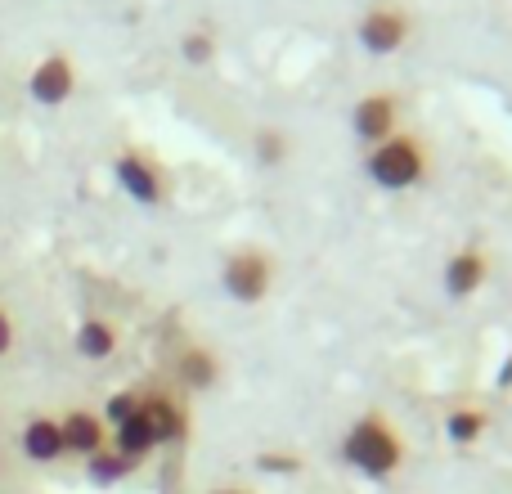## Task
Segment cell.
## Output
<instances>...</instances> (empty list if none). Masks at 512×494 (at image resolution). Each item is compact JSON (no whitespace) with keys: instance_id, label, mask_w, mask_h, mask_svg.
<instances>
[{"instance_id":"1","label":"cell","mask_w":512,"mask_h":494,"mask_svg":"<svg viewBox=\"0 0 512 494\" xmlns=\"http://www.w3.org/2000/svg\"><path fill=\"white\" fill-rule=\"evenodd\" d=\"M342 463L369 481H387L405 468V441L382 414H364L342 436Z\"/></svg>"},{"instance_id":"2","label":"cell","mask_w":512,"mask_h":494,"mask_svg":"<svg viewBox=\"0 0 512 494\" xmlns=\"http://www.w3.org/2000/svg\"><path fill=\"white\" fill-rule=\"evenodd\" d=\"M364 176L373 180L378 189H387V194H405V189H414L418 180L427 176V149L418 135H391V140L373 144L369 158H364Z\"/></svg>"},{"instance_id":"3","label":"cell","mask_w":512,"mask_h":494,"mask_svg":"<svg viewBox=\"0 0 512 494\" xmlns=\"http://www.w3.org/2000/svg\"><path fill=\"white\" fill-rule=\"evenodd\" d=\"M221 288H225V297L239 301V306H261L274 288V261L261 247H239V252H230L221 265Z\"/></svg>"},{"instance_id":"4","label":"cell","mask_w":512,"mask_h":494,"mask_svg":"<svg viewBox=\"0 0 512 494\" xmlns=\"http://www.w3.org/2000/svg\"><path fill=\"white\" fill-rule=\"evenodd\" d=\"M409 36H414V18L400 5H369L360 14V23H355V41L373 59H387V54L405 50Z\"/></svg>"},{"instance_id":"5","label":"cell","mask_w":512,"mask_h":494,"mask_svg":"<svg viewBox=\"0 0 512 494\" xmlns=\"http://www.w3.org/2000/svg\"><path fill=\"white\" fill-rule=\"evenodd\" d=\"M27 95H32V104H41V108L68 104V99L77 95V68H72L68 54H45V59L32 68V77H27Z\"/></svg>"},{"instance_id":"6","label":"cell","mask_w":512,"mask_h":494,"mask_svg":"<svg viewBox=\"0 0 512 494\" xmlns=\"http://www.w3.org/2000/svg\"><path fill=\"white\" fill-rule=\"evenodd\" d=\"M400 126V99L391 95V90H373V95L355 99L351 108V131L360 135L364 144H382L391 140Z\"/></svg>"},{"instance_id":"7","label":"cell","mask_w":512,"mask_h":494,"mask_svg":"<svg viewBox=\"0 0 512 494\" xmlns=\"http://www.w3.org/2000/svg\"><path fill=\"white\" fill-rule=\"evenodd\" d=\"M113 180H117V189H122L131 203H140V207H158L162 203V194H167V185H162V171L153 167L149 158H140V153H117V162H113Z\"/></svg>"},{"instance_id":"8","label":"cell","mask_w":512,"mask_h":494,"mask_svg":"<svg viewBox=\"0 0 512 494\" xmlns=\"http://www.w3.org/2000/svg\"><path fill=\"white\" fill-rule=\"evenodd\" d=\"M486 279H490V261H486V252H477V247L454 252L450 261H445V270H441V288L450 292L454 301L481 292V288H486Z\"/></svg>"},{"instance_id":"9","label":"cell","mask_w":512,"mask_h":494,"mask_svg":"<svg viewBox=\"0 0 512 494\" xmlns=\"http://www.w3.org/2000/svg\"><path fill=\"white\" fill-rule=\"evenodd\" d=\"M63 427V450L77 459H95L99 450H108V423L90 409H72L68 418H59Z\"/></svg>"},{"instance_id":"10","label":"cell","mask_w":512,"mask_h":494,"mask_svg":"<svg viewBox=\"0 0 512 494\" xmlns=\"http://www.w3.org/2000/svg\"><path fill=\"white\" fill-rule=\"evenodd\" d=\"M140 414H144V423H149L158 450L162 445H171V441H180V436L189 432L185 409H180L176 400H167V396H140Z\"/></svg>"},{"instance_id":"11","label":"cell","mask_w":512,"mask_h":494,"mask_svg":"<svg viewBox=\"0 0 512 494\" xmlns=\"http://www.w3.org/2000/svg\"><path fill=\"white\" fill-rule=\"evenodd\" d=\"M18 445H23V454L32 463H54L63 459V427L59 418H32V423L23 427V436H18Z\"/></svg>"},{"instance_id":"12","label":"cell","mask_w":512,"mask_h":494,"mask_svg":"<svg viewBox=\"0 0 512 494\" xmlns=\"http://www.w3.org/2000/svg\"><path fill=\"white\" fill-rule=\"evenodd\" d=\"M72 346H77L81 360L104 364L108 355H117V328L108 324V319L90 315V319H81V328H77V337H72Z\"/></svg>"},{"instance_id":"13","label":"cell","mask_w":512,"mask_h":494,"mask_svg":"<svg viewBox=\"0 0 512 494\" xmlns=\"http://www.w3.org/2000/svg\"><path fill=\"white\" fill-rule=\"evenodd\" d=\"M176 373L189 391H212L216 382H221V360H216V351H207V346H189V351L180 355Z\"/></svg>"},{"instance_id":"14","label":"cell","mask_w":512,"mask_h":494,"mask_svg":"<svg viewBox=\"0 0 512 494\" xmlns=\"http://www.w3.org/2000/svg\"><path fill=\"white\" fill-rule=\"evenodd\" d=\"M113 450L117 454H126L131 463H140V459H149L153 450H158V441H153V432H149V423H144V414L135 409L126 423H117L113 427Z\"/></svg>"},{"instance_id":"15","label":"cell","mask_w":512,"mask_h":494,"mask_svg":"<svg viewBox=\"0 0 512 494\" xmlns=\"http://www.w3.org/2000/svg\"><path fill=\"white\" fill-rule=\"evenodd\" d=\"M135 468H140V463H131L126 454H117L113 445H108V450H99L95 459H86V477L95 481V486H117V481H126Z\"/></svg>"},{"instance_id":"16","label":"cell","mask_w":512,"mask_h":494,"mask_svg":"<svg viewBox=\"0 0 512 494\" xmlns=\"http://www.w3.org/2000/svg\"><path fill=\"white\" fill-rule=\"evenodd\" d=\"M252 149H256V162H261V167H283V162L292 158V135L283 131V126H261Z\"/></svg>"},{"instance_id":"17","label":"cell","mask_w":512,"mask_h":494,"mask_svg":"<svg viewBox=\"0 0 512 494\" xmlns=\"http://www.w3.org/2000/svg\"><path fill=\"white\" fill-rule=\"evenodd\" d=\"M490 418L481 414V409H450L445 414V436H450L454 445H477L481 436H486Z\"/></svg>"},{"instance_id":"18","label":"cell","mask_w":512,"mask_h":494,"mask_svg":"<svg viewBox=\"0 0 512 494\" xmlns=\"http://www.w3.org/2000/svg\"><path fill=\"white\" fill-rule=\"evenodd\" d=\"M180 59L189 63V68H203V63L216 59V36L207 32V27H194V32L180 36Z\"/></svg>"},{"instance_id":"19","label":"cell","mask_w":512,"mask_h":494,"mask_svg":"<svg viewBox=\"0 0 512 494\" xmlns=\"http://www.w3.org/2000/svg\"><path fill=\"white\" fill-rule=\"evenodd\" d=\"M135 409H140V396H135V391H117V396H108V405H104V423L108 427L126 423Z\"/></svg>"},{"instance_id":"20","label":"cell","mask_w":512,"mask_h":494,"mask_svg":"<svg viewBox=\"0 0 512 494\" xmlns=\"http://www.w3.org/2000/svg\"><path fill=\"white\" fill-rule=\"evenodd\" d=\"M261 468H270V472H297L301 468V459H279V454H261Z\"/></svg>"},{"instance_id":"21","label":"cell","mask_w":512,"mask_h":494,"mask_svg":"<svg viewBox=\"0 0 512 494\" xmlns=\"http://www.w3.org/2000/svg\"><path fill=\"white\" fill-rule=\"evenodd\" d=\"M9 346H14V319L0 310V355H9Z\"/></svg>"},{"instance_id":"22","label":"cell","mask_w":512,"mask_h":494,"mask_svg":"<svg viewBox=\"0 0 512 494\" xmlns=\"http://www.w3.org/2000/svg\"><path fill=\"white\" fill-rule=\"evenodd\" d=\"M499 387H512V355L504 360V369H499Z\"/></svg>"},{"instance_id":"23","label":"cell","mask_w":512,"mask_h":494,"mask_svg":"<svg viewBox=\"0 0 512 494\" xmlns=\"http://www.w3.org/2000/svg\"><path fill=\"white\" fill-rule=\"evenodd\" d=\"M216 494H248V490H216Z\"/></svg>"}]
</instances>
